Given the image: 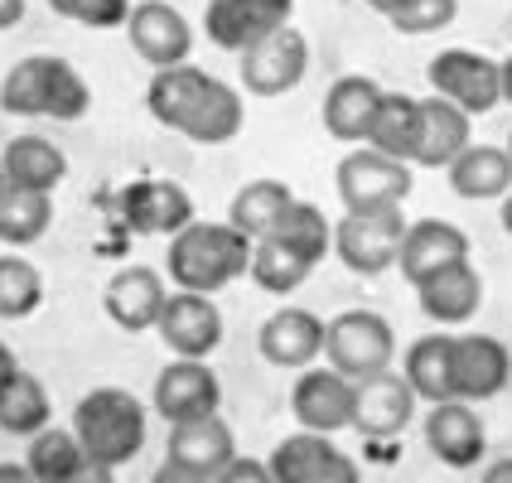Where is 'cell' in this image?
Instances as JSON below:
<instances>
[{
	"mask_svg": "<svg viewBox=\"0 0 512 483\" xmlns=\"http://www.w3.org/2000/svg\"><path fill=\"white\" fill-rule=\"evenodd\" d=\"M426 445L430 455L450 469H479L484 464V450H488V435H484V421L469 401H435L426 416Z\"/></svg>",
	"mask_w": 512,
	"mask_h": 483,
	"instance_id": "18",
	"label": "cell"
},
{
	"mask_svg": "<svg viewBox=\"0 0 512 483\" xmlns=\"http://www.w3.org/2000/svg\"><path fill=\"white\" fill-rule=\"evenodd\" d=\"M208 483H276L271 479V469H266V459H247V455H237L223 469V474H213Z\"/></svg>",
	"mask_w": 512,
	"mask_h": 483,
	"instance_id": "41",
	"label": "cell"
},
{
	"mask_svg": "<svg viewBox=\"0 0 512 483\" xmlns=\"http://www.w3.org/2000/svg\"><path fill=\"white\" fill-rule=\"evenodd\" d=\"M237 58H242V87L252 97H285L310 73V44L295 25H285L281 34H271L266 44H256Z\"/></svg>",
	"mask_w": 512,
	"mask_h": 483,
	"instance_id": "12",
	"label": "cell"
},
{
	"mask_svg": "<svg viewBox=\"0 0 512 483\" xmlns=\"http://www.w3.org/2000/svg\"><path fill=\"white\" fill-rule=\"evenodd\" d=\"M416 305L426 319L455 329V324H469L479 305H484V276L469 266V261H455V266H440L435 276L416 285Z\"/></svg>",
	"mask_w": 512,
	"mask_h": 483,
	"instance_id": "22",
	"label": "cell"
},
{
	"mask_svg": "<svg viewBox=\"0 0 512 483\" xmlns=\"http://www.w3.org/2000/svg\"><path fill=\"white\" fill-rule=\"evenodd\" d=\"M459 15V0H406L397 15H392V29L397 34H435L445 29Z\"/></svg>",
	"mask_w": 512,
	"mask_h": 483,
	"instance_id": "40",
	"label": "cell"
},
{
	"mask_svg": "<svg viewBox=\"0 0 512 483\" xmlns=\"http://www.w3.org/2000/svg\"><path fill=\"white\" fill-rule=\"evenodd\" d=\"M450 189L469 203L503 199L512 189V155L508 145H469L450 165Z\"/></svg>",
	"mask_w": 512,
	"mask_h": 483,
	"instance_id": "28",
	"label": "cell"
},
{
	"mask_svg": "<svg viewBox=\"0 0 512 483\" xmlns=\"http://www.w3.org/2000/svg\"><path fill=\"white\" fill-rule=\"evenodd\" d=\"M256 348L271 368H290L305 372L324 358V319L314 310H300V305H285V310L266 314L261 334H256Z\"/></svg>",
	"mask_w": 512,
	"mask_h": 483,
	"instance_id": "16",
	"label": "cell"
},
{
	"mask_svg": "<svg viewBox=\"0 0 512 483\" xmlns=\"http://www.w3.org/2000/svg\"><path fill=\"white\" fill-rule=\"evenodd\" d=\"M63 483H116V469H107V464H97V459H87L78 474H68Z\"/></svg>",
	"mask_w": 512,
	"mask_h": 483,
	"instance_id": "43",
	"label": "cell"
},
{
	"mask_svg": "<svg viewBox=\"0 0 512 483\" xmlns=\"http://www.w3.org/2000/svg\"><path fill=\"white\" fill-rule=\"evenodd\" d=\"M290 203H295L290 184H281V179H252V184H242V189L232 194L228 223L242 232L247 242H261V237L276 232V223L285 218Z\"/></svg>",
	"mask_w": 512,
	"mask_h": 483,
	"instance_id": "29",
	"label": "cell"
},
{
	"mask_svg": "<svg viewBox=\"0 0 512 483\" xmlns=\"http://www.w3.org/2000/svg\"><path fill=\"white\" fill-rule=\"evenodd\" d=\"M73 435L87 450V459L121 469L145 450V406L126 387H92L73 406Z\"/></svg>",
	"mask_w": 512,
	"mask_h": 483,
	"instance_id": "3",
	"label": "cell"
},
{
	"mask_svg": "<svg viewBox=\"0 0 512 483\" xmlns=\"http://www.w3.org/2000/svg\"><path fill=\"white\" fill-rule=\"evenodd\" d=\"M401 237H406L401 208H392V213H343L334 223V256L353 276H382V271L397 266Z\"/></svg>",
	"mask_w": 512,
	"mask_h": 483,
	"instance_id": "6",
	"label": "cell"
},
{
	"mask_svg": "<svg viewBox=\"0 0 512 483\" xmlns=\"http://www.w3.org/2000/svg\"><path fill=\"white\" fill-rule=\"evenodd\" d=\"M498 83H503V102L512 107V54L498 63Z\"/></svg>",
	"mask_w": 512,
	"mask_h": 483,
	"instance_id": "49",
	"label": "cell"
},
{
	"mask_svg": "<svg viewBox=\"0 0 512 483\" xmlns=\"http://www.w3.org/2000/svg\"><path fill=\"white\" fill-rule=\"evenodd\" d=\"M310 483H363V474H358V464H353V459L339 450V455L329 459V464H324V469H319Z\"/></svg>",
	"mask_w": 512,
	"mask_h": 483,
	"instance_id": "42",
	"label": "cell"
},
{
	"mask_svg": "<svg viewBox=\"0 0 512 483\" xmlns=\"http://www.w3.org/2000/svg\"><path fill=\"white\" fill-rule=\"evenodd\" d=\"M25 464H29V474H34L39 483H63L68 474H78V469L87 464V450L78 445L73 426H68V430L44 426L39 435H29Z\"/></svg>",
	"mask_w": 512,
	"mask_h": 483,
	"instance_id": "35",
	"label": "cell"
},
{
	"mask_svg": "<svg viewBox=\"0 0 512 483\" xmlns=\"http://www.w3.org/2000/svg\"><path fill=\"white\" fill-rule=\"evenodd\" d=\"M44 305V276L25 256H0V319H29Z\"/></svg>",
	"mask_w": 512,
	"mask_h": 483,
	"instance_id": "38",
	"label": "cell"
},
{
	"mask_svg": "<svg viewBox=\"0 0 512 483\" xmlns=\"http://www.w3.org/2000/svg\"><path fill=\"white\" fill-rule=\"evenodd\" d=\"M49 10L87 29H126L131 20V0H49Z\"/></svg>",
	"mask_w": 512,
	"mask_h": 483,
	"instance_id": "39",
	"label": "cell"
},
{
	"mask_svg": "<svg viewBox=\"0 0 512 483\" xmlns=\"http://www.w3.org/2000/svg\"><path fill=\"white\" fill-rule=\"evenodd\" d=\"M54 223V203L49 194H29V189H5L0 194V242L5 247H29L39 242Z\"/></svg>",
	"mask_w": 512,
	"mask_h": 483,
	"instance_id": "36",
	"label": "cell"
},
{
	"mask_svg": "<svg viewBox=\"0 0 512 483\" xmlns=\"http://www.w3.org/2000/svg\"><path fill=\"white\" fill-rule=\"evenodd\" d=\"M368 145L411 165L416 150H421V97H406V92H387L382 87V102H377L372 126H368Z\"/></svg>",
	"mask_w": 512,
	"mask_h": 483,
	"instance_id": "27",
	"label": "cell"
},
{
	"mask_svg": "<svg viewBox=\"0 0 512 483\" xmlns=\"http://www.w3.org/2000/svg\"><path fill=\"white\" fill-rule=\"evenodd\" d=\"M469 112H459L455 102H445V97H421V150H416V160L411 165H421V170H450L459 155L469 150Z\"/></svg>",
	"mask_w": 512,
	"mask_h": 483,
	"instance_id": "23",
	"label": "cell"
},
{
	"mask_svg": "<svg viewBox=\"0 0 512 483\" xmlns=\"http://www.w3.org/2000/svg\"><path fill=\"white\" fill-rule=\"evenodd\" d=\"M310 261H300V256L290 252L285 242H276V237H261V242H252V266H247V276H252L266 295H295L300 285L310 281Z\"/></svg>",
	"mask_w": 512,
	"mask_h": 483,
	"instance_id": "37",
	"label": "cell"
},
{
	"mask_svg": "<svg viewBox=\"0 0 512 483\" xmlns=\"http://www.w3.org/2000/svg\"><path fill=\"white\" fill-rule=\"evenodd\" d=\"M0 170L10 179V189H29V194H54L68 179V160L54 141L44 136H15L0 150Z\"/></svg>",
	"mask_w": 512,
	"mask_h": 483,
	"instance_id": "26",
	"label": "cell"
},
{
	"mask_svg": "<svg viewBox=\"0 0 512 483\" xmlns=\"http://www.w3.org/2000/svg\"><path fill=\"white\" fill-rule=\"evenodd\" d=\"M479 483H512V459H493Z\"/></svg>",
	"mask_w": 512,
	"mask_h": 483,
	"instance_id": "48",
	"label": "cell"
},
{
	"mask_svg": "<svg viewBox=\"0 0 512 483\" xmlns=\"http://www.w3.org/2000/svg\"><path fill=\"white\" fill-rule=\"evenodd\" d=\"M392 358H397V334L377 310H348L324 324V363L348 382L387 372Z\"/></svg>",
	"mask_w": 512,
	"mask_h": 483,
	"instance_id": "5",
	"label": "cell"
},
{
	"mask_svg": "<svg viewBox=\"0 0 512 483\" xmlns=\"http://www.w3.org/2000/svg\"><path fill=\"white\" fill-rule=\"evenodd\" d=\"M382 102V87L363 73H343L339 83L324 92V131L343 145H368L372 112Z\"/></svg>",
	"mask_w": 512,
	"mask_h": 483,
	"instance_id": "24",
	"label": "cell"
},
{
	"mask_svg": "<svg viewBox=\"0 0 512 483\" xmlns=\"http://www.w3.org/2000/svg\"><path fill=\"white\" fill-rule=\"evenodd\" d=\"M126 39H131V49H136L155 73L189 63V49H194V29H189V20L174 10L170 0H141V5H131Z\"/></svg>",
	"mask_w": 512,
	"mask_h": 483,
	"instance_id": "14",
	"label": "cell"
},
{
	"mask_svg": "<svg viewBox=\"0 0 512 483\" xmlns=\"http://www.w3.org/2000/svg\"><path fill=\"white\" fill-rule=\"evenodd\" d=\"M116 213L141 237H174V232H184L194 223V199L174 179H131L116 194Z\"/></svg>",
	"mask_w": 512,
	"mask_h": 483,
	"instance_id": "9",
	"label": "cell"
},
{
	"mask_svg": "<svg viewBox=\"0 0 512 483\" xmlns=\"http://www.w3.org/2000/svg\"><path fill=\"white\" fill-rule=\"evenodd\" d=\"M155 329H160V339H165L174 358H208L223 343V310L213 305V295L174 290Z\"/></svg>",
	"mask_w": 512,
	"mask_h": 483,
	"instance_id": "15",
	"label": "cell"
},
{
	"mask_svg": "<svg viewBox=\"0 0 512 483\" xmlns=\"http://www.w3.org/2000/svg\"><path fill=\"white\" fill-rule=\"evenodd\" d=\"M339 455V445L329 435H314V430H300V435H285L281 445L271 450L266 469L276 483H310L329 459Z\"/></svg>",
	"mask_w": 512,
	"mask_h": 483,
	"instance_id": "34",
	"label": "cell"
},
{
	"mask_svg": "<svg viewBox=\"0 0 512 483\" xmlns=\"http://www.w3.org/2000/svg\"><path fill=\"white\" fill-rule=\"evenodd\" d=\"M150 483H208V479H199V474H189V469H179V464H170V459H165V464L155 469V479H150Z\"/></svg>",
	"mask_w": 512,
	"mask_h": 483,
	"instance_id": "44",
	"label": "cell"
},
{
	"mask_svg": "<svg viewBox=\"0 0 512 483\" xmlns=\"http://www.w3.org/2000/svg\"><path fill=\"white\" fill-rule=\"evenodd\" d=\"M165 459L199 474V479H213L223 474L232 459H237V435L223 416H203V421H189V426H170V440H165Z\"/></svg>",
	"mask_w": 512,
	"mask_h": 483,
	"instance_id": "21",
	"label": "cell"
},
{
	"mask_svg": "<svg viewBox=\"0 0 512 483\" xmlns=\"http://www.w3.org/2000/svg\"><path fill=\"white\" fill-rule=\"evenodd\" d=\"M290 416L300 430H314V435H334V430L353 426V382L329 363L305 368L290 387Z\"/></svg>",
	"mask_w": 512,
	"mask_h": 483,
	"instance_id": "13",
	"label": "cell"
},
{
	"mask_svg": "<svg viewBox=\"0 0 512 483\" xmlns=\"http://www.w3.org/2000/svg\"><path fill=\"white\" fill-rule=\"evenodd\" d=\"M165 300H170V290L160 281V271H150V266H121L112 281H107V290H102V310L126 334L155 329Z\"/></svg>",
	"mask_w": 512,
	"mask_h": 483,
	"instance_id": "19",
	"label": "cell"
},
{
	"mask_svg": "<svg viewBox=\"0 0 512 483\" xmlns=\"http://www.w3.org/2000/svg\"><path fill=\"white\" fill-rule=\"evenodd\" d=\"M5 189H10V179H5V170H0V194H5Z\"/></svg>",
	"mask_w": 512,
	"mask_h": 483,
	"instance_id": "52",
	"label": "cell"
},
{
	"mask_svg": "<svg viewBox=\"0 0 512 483\" xmlns=\"http://www.w3.org/2000/svg\"><path fill=\"white\" fill-rule=\"evenodd\" d=\"M450 343H455V334H426L401 358V377L416 392V401H430V406L450 401Z\"/></svg>",
	"mask_w": 512,
	"mask_h": 483,
	"instance_id": "31",
	"label": "cell"
},
{
	"mask_svg": "<svg viewBox=\"0 0 512 483\" xmlns=\"http://www.w3.org/2000/svg\"><path fill=\"white\" fill-rule=\"evenodd\" d=\"M426 78H430V87H435V97L455 102L459 112H469V116L493 112V107L503 102L498 63L484 54H474V49H445V54H435L426 68Z\"/></svg>",
	"mask_w": 512,
	"mask_h": 483,
	"instance_id": "7",
	"label": "cell"
},
{
	"mask_svg": "<svg viewBox=\"0 0 512 483\" xmlns=\"http://www.w3.org/2000/svg\"><path fill=\"white\" fill-rule=\"evenodd\" d=\"M372 10H377V15H387V20H392V15H397L401 5H406V0H368Z\"/></svg>",
	"mask_w": 512,
	"mask_h": 483,
	"instance_id": "50",
	"label": "cell"
},
{
	"mask_svg": "<svg viewBox=\"0 0 512 483\" xmlns=\"http://www.w3.org/2000/svg\"><path fill=\"white\" fill-rule=\"evenodd\" d=\"M512 358L493 334H455L450 343V397L455 401H488L508 387Z\"/></svg>",
	"mask_w": 512,
	"mask_h": 483,
	"instance_id": "11",
	"label": "cell"
},
{
	"mask_svg": "<svg viewBox=\"0 0 512 483\" xmlns=\"http://www.w3.org/2000/svg\"><path fill=\"white\" fill-rule=\"evenodd\" d=\"M155 411L170 421V426H189L203 416H218L223 406V382L218 372L208 368L203 358H174L170 368L155 377Z\"/></svg>",
	"mask_w": 512,
	"mask_h": 483,
	"instance_id": "10",
	"label": "cell"
},
{
	"mask_svg": "<svg viewBox=\"0 0 512 483\" xmlns=\"http://www.w3.org/2000/svg\"><path fill=\"white\" fill-rule=\"evenodd\" d=\"M411 411H416V392L406 387L401 372H377L353 382V430L368 435V440H392L411 426Z\"/></svg>",
	"mask_w": 512,
	"mask_h": 483,
	"instance_id": "17",
	"label": "cell"
},
{
	"mask_svg": "<svg viewBox=\"0 0 512 483\" xmlns=\"http://www.w3.org/2000/svg\"><path fill=\"white\" fill-rule=\"evenodd\" d=\"M290 10H295V0H208L203 29L218 49L247 54L290 25Z\"/></svg>",
	"mask_w": 512,
	"mask_h": 483,
	"instance_id": "8",
	"label": "cell"
},
{
	"mask_svg": "<svg viewBox=\"0 0 512 483\" xmlns=\"http://www.w3.org/2000/svg\"><path fill=\"white\" fill-rule=\"evenodd\" d=\"M242 121H247L242 92L213 78V87L203 92L199 112L184 121V131H179V136H184V141H194V145H228L232 136L242 131Z\"/></svg>",
	"mask_w": 512,
	"mask_h": 483,
	"instance_id": "30",
	"label": "cell"
},
{
	"mask_svg": "<svg viewBox=\"0 0 512 483\" xmlns=\"http://www.w3.org/2000/svg\"><path fill=\"white\" fill-rule=\"evenodd\" d=\"M0 483H39V479L29 474V464H15V459H5V464H0Z\"/></svg>",
	"mask_w": 512,
	"mask_h": 483,
	"instance_id": "45",
	"label": "cell"
},
{
	"mask_svg": "<svg viewBox=\"0 0 512 483\" xmlns=\"http://www.w3.org/2000/svg\"><path fill=\"white\" fill-rule=\"evenodd\" d=\"M252 266V242L232 223H189L184 232L170 237V252H165V271L179 290H194V295H218L223 285L242 281Z\"/></svg>",
	"mask_w": 512,
	"mask_h": 483,
	"instance_id": "1",
	"label": "cell"
},
{
	"mask_svg": "<svg viewBox=\"0 0 512 483\" xmlns=\"http://www.w3.org/2000/svg\"><path fill=\"white\" fill-rule=\"evenodd\" d=\"M15 372H20V358H15V348H10V343L0 339V387H5Z\"/></svg>",
	"mask_w": 512,
	"mask_h": 483,
	"instance_id": "47",
	"label": "cell"
},
{
	"mask_svg": "<svg viewBox=\"0 0 512 483\" xmlns=\"http://www.w3.org/2000/svg\"><path fill=\"white\" fill-rule=\"evenodd\" d=\"M498 218H503V232L512 237V189L503 194V203H498Z\"/></svg>",
	"mask_w": 512,
	"mask_h": 483,
	"instance_id": "51",
	"label": "cell"
},
{
	"mask_svg": "<svg viewBox=\"0 0 512 483\" xmlns=\"http://www.w3.org/2000/svg\"><path fill=\"white\" fill-rule=\"evenodd\" d=\"M92 107V92H87L83 73L68 63V58L54 54H29L20 58L5 83H0V112L25 116V121H78Z\"/></svg>",
	"mask_w": 512,
	"mask_h": 483,
	"instance_id": "2",
	"label": "cell"
},
{
	"mask_svg": "<svg viewBox=\"0 0 512 483\" xmlns=\"http://www.w3.org/2000/svg\"><path fill=\"white\" fill-rule=\"evenodd\" d=\"M213 87V73H203L199 63H179V68H160L150 87H145V112L155 116L160 126L184 131V121L199 112L203 92Z\"/></svg>",
	"mask_w": 512,
	"mask_h": 483,
	"instance_id": "25",
	"label": "cell"
},
{
	"mask_svg": "<svg viewBox=\"0 0 512 483\" xmlns=\"http://www.w3.org/2000/svg\"><path fill=\"white\" fill-rule=\"evenodd\" d=\"M54 406H49V392L34 372H15L5 387H0V430L5 435H39L49 426Z\"/></svg>",
	"mask_w": 512,
	"mask_h": 483,
	"instance_id": "32",
	"label": "cell"
},
{
	"mask_svg": "<svg viewBox=\"0 0 512 483\" xmlns=\"http://www.w3.org/2000/svg\"><path fill=\"white\" fill-rule=\"evenodd\" d=\"M334 189L343 213H392L411 199V165L372 145H353L334 165Z\"/></svg>",
	"mask_w": 512,
	"mask_h": 483,
	"instance_id": "4",
	"label": "cell"
},
{
	"mask_svg": "<svg viewBox=\"0 0 512 483\" xmlns=\"http://www.w3.org/2000/svg\"><path fill=\"white\" fill-rule=\"evenodd\" d=\"M271 237L285 242L290 252L300 256V261H310V266H319L324 256L334 252V223L324 218V208H314V203H305V199H295L285 208V218L276 223Z\"/></svg>",
	"mask_w": 512,
	"mask_h": 483,
	"instance_id": "33",
	"label": "cell"
},
{
	"mask_svg": "<svg viewBox=\"0 0 512 483\" xmlns=\"http://www.w3.org/2000/svg\"><path fill=\"white\" fill-rule=\"evenodd\" d=\"M25 20V0H0V29H15Z\"/></svg>",
	"mask_w": 512,
	"mask_h": 483,
	"instance_id": "46",
	"label": "cell"
},
{
	"mask_svg": "<svg viewBox=\"0 0 512 483\" xmlns=\"http://www.w3.org/2000/svg\"><path fill=\"white\" fill-rule=\"evenodd\" d=\"M508 155H512V136H508Z\"/></svg>",
	"mask_w": 512,
	"mask_h": 483,
	"instance_id": "53",
	"label": "cell"
},
{
	"mask_svg": "<svg viewBox=\"0 0 512 483\" xmlns=\"http://www.w3.org/2000/svg\"><path fill=\"white\" fill-rule=\"evenodd\" d=\"M469 261V232L445 223V218H421V223H406L397 252V271L411 285H421L426 276H435L440 266H455Z\"/></svg>",
	"mask_w": 512,
	"mask_h": 483,
	"instance_id": "20",
	"label": "cell"
}]
</instances>
